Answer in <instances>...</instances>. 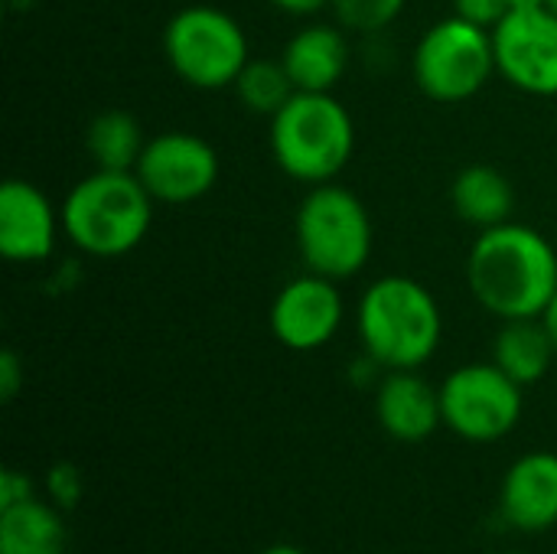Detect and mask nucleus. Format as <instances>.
Returning <instances> with one entry per match:
<instances>
[{
	"label": "nucleus",
	"mask_w": 557,
	"mask_h": 554,
	"mask_svg": "<svg viewBox=\"0 0 557 554\" xmlns=\"http://www.w3.org/2000/svg\"><path fill=\"white\" fill-rule=\"evenodd\" d=\"M375 418L392 441L421 444L444 424L441 389L418 376V369L385 372L375 389Z\"/></svg>",
	"instance_id": "obj_13"
},
{
	"label": "nucleus",
	"mask_w": 557,
	"mask_h": 554,
	"mask_svg": "<svg viewBox=\"0 0 557 554\" xmlns=\"http://www.w3.org/2000/svg\"><path fill=\"white\" fill-rule=\"evenodd\" d=\"M62 232V209L29 180L0 186V255L16 264L46 261Z\"/></svg>",
	"instance_id": "obj_12"
},
{
	"label": "nucleus",
	"mask_w": 557,
	"mask_h": 554,
	"mask_svg": "<svg viewBox=\"0 0 557 554\" xmlns=\"http://www.w3.org/2000/svg\"><path fill=\"white\" fill-rule=\"evenodd\" d=\"M261 554H307L304 549H297V545H271L268 552Z\"/></svg>",
	"instance_id": "obj_29"
},
{
	"label": "nucleus",
	"mask_w": 557,
	"mask_h": 554,
	"mask_svg": "<svg viewBox=\"0 0 557 554\" xmlns=\"http://www.w3.org/2000/svg\"><path fill=\"white\" fill-rule=\"evenodd\" d=\"M356 150V121L333 91H294L271 118V157L297 183H333Z\"/></svg>",
	"instance_id": "obj_4"
},
{
	"label": "nucleus",
	"mask_w": 557,
	"mask_h": 554,
	"mask_svg": "<svg viewBox=\"0 0 557 554\" xmlns=\"http://www.w3.org/2000/svg\"><path fill=\"white\" fill-rule=\"evenodd\" d=\"M65 519L55 503L26 500L0 509V554H65Z\"/></svg>",
	"instance_id": "obj_17"
},
{
	"label": "nucleus",
	"mask_w": 557,
	"mask_h": 554,
	"mask_svg": "<svg viewBox=\"0 0 557 554\" xmlns=\"http://www.w3.org/2000/svg\"><path fill=\"white\" fill-rule=\"evenodd\" d=\"M496 554H525V552H496Z\"/></svg>",
	"instance_id": "obj_31"
},
{
	"label": "nucleus",
	"mask_w": 557,
	"mask_h": 554,
	"mask_svg": "<svg viewBox=\"0 0 557 554\" xmlns=\"http://www.w3.org/2000/svg\"><path fill=\"white\" fill-rule=\"evenodd\" d=\"M467 284L476 304L506 320H535L557 294L555 245L532 225L483 229L467 255Z\"/></svg>",
	"instance_id": "obj_1"
},
{
	"label": "nucleus",
	"mask_w": 557,
	"mask_h": 554,
	"mask_svg": "<svg viewBox=\"0 0 557 554\" xmlns=\"http://www.w3.org/2000/svg\"><path fill=\"white\" fill-rule=\"evenodd\" d=\"M411 72L418 88L441 104L470 101L496 75L493 29L463 16L437 20L414 46Z\"/></svg>",
	"instance_id": "obj_7"
},
{
	"label": "nucleus",
	"mask_w": 557,
	"mask_h": 554,
	"mask_svg": "<svg viewBox=\"0 0 557 554\" xmlns=\"http://www.w3.org/2000/svg\"><path fill=\"white\" fill-rule=\"evenodd\" d=\"M20 385H23V366L13 349H3L0 353V398L10 402L20 392Z\"/></svg>",
	"instance_id": "obj_25"
},
{
	"label": "nucleus",
	"mask_w": 557,
	"mask_h": 554,
	"mask_svg": "<svg viewBox=\"0 0 557 554\" xmlns=\"http://www.w3.org/2000/svg\"><path fill=\"white\" fill-rule=\"evenodd\" d=\"M548 7V0H509V10H539Z\"/></svg>",
	"instance_id": "obj_28"
},
{
	"label": "nucleus",
	"mask_w": 557,
	"mask_h": 554,
	"mask_svg": "<svg viewBox=\"0 0 557 554\" xmlns=\"http://www.w3.org/2000/svg\"><path fill=\"white\" fill-rule=\"evenodd\" d=\"M36 493H33V480L26 477V473H20V470H3L0 473V509H7V506H16V503H26V500H33Z\"/></svg>",
	"instance_id": "obj_24"
},
{
	"label": "nucleus",
	"mask_w": 557,
	"mask_h": 554,
	"mask_svg": "<svg viewBox=\"0 0 557 554\" xmlns=\"http://www.w3.org/2000/svg\"><path fill=\"white\" fill-rule=\"evenodd\" d=\"M153 202L134 170H95L65 193L62 235L91 258H121L147 238Z\"/></svg>",
	"instance_id": "obj_3"
},
{
	"label": "nucleus",
	"mask_w": 557,
	"mask_h": 554,
	"mask_svg": "<svg viewBox=\"0 0 557 554\" xmlns=\"http://www.w3.org/2000/svg\"><path fill=\"white\" fill-rule=\"evenodd\" d=\"M147 137L140 121L121 108L101 111L85 131V150L95 160V170H134Z\"/></svg>",
	"instance_id": "obj_19"
},
{
	"label": "nucleus",
	"mask_w": 557,
	"mask_h": 554,
	"mask_svg": "<svg viewBox=\"0 0 557 554\" xmlns=\"http://www.w3.org/2000/svg\"><path fill=\"white\" fill-rule=\"evenodd\" d=\"M281 13H290V16H313L320 13L323 7H330V0H271Z\"/></svg>",
	"instance_id": "obj_26"
},
{
	"label": "nucleus",
	"mask_w": 557,
	"mask_h": 554,
	"mask_svg": "<svg viewBox=\"0 0 557 554\" xmlns=\"http://www.w3.org/2000/svg\"><path fill=\"white\" fill-rule=\"evenodd\" d=\"M163 52L170 69L202 91L232 88L251 59L242 23L209 3H193L170 16L163 29Z\"/></svg>",
	"instance_id": "obj_6"
},
{
	"label": "nucleus",
	"mask_w": 557,
	"mask_h": 554,
	"mask_svg": "<svg viewBox=\"0 0 557 554\" xmlns=\"http://www.w3.org/2000/svg\"><path fill=\"white\" fill-rule=\"evenodd\" d=\"M557 349L548 336V327L542 323V317L535 320H506L503 330L493 340V362L516 379L522 389L535 385L548 376L552 362H555Z\"/></svg>",
	"instance_id": "obj_18"
},
{
	"label": "nucleus",
	"mask_w": 557,
	"mask_h": 554,
	"mask_svg": "<svg viewBox=\"0 0 557 554\" xmlns=\"http://www.w3.org/2000/svg\"><path fill=\"white\" fill-rule=\"evenodd\" d=\"M522 385L493 359L460 366L441 385L444 424L470 444H493L512 434L522 421Z\"/></svg>",
	"instance_id": "obj_8"
},
{
	"label": "nucleus",
	"mask_w": 557,
	"mask_h": 554,
	"mask_svg": "<svg viewBox=\"0 0 557 554\" xmlns=\"http://www.w3.org/2000/svg\"><path fill=\"white\" fill-rule=\"evenodd\" d=\"M281 62L290 82L297 85V91H333L349 69L346 33L333 23L300 26L287 39Z\"/></svg>",
	"instance_id": "obj_15"
},
{
	"label": "nucleus",
	"mask_w": 557,
	"mask_h": 554,
	"mask_svg": "<svg viewBox=\"0 0 557 554\" xmlns=\"http://www.w3.org/2000/svg\"><path fill=\"white\" fill-rule=\"evenodd\" d=\"M294 235L307 271L333 281L356 278L369 264L375 245L366 202L336 180L307 189L297 206Z\"/></svg>",
	"instance_id": "obj_5"
},
{
	"label": "nucleus",
	"mask_w": 557,
	"mask_h": 554,
	"mask_svg": "<svg viewBox=\"0 0 557 554\" xmlns=\"http://www.w3.org/2000/svg\"><path fill=\"white\" fill-rule=\"evenodd\" d=\"M134 173L157 202L186 206L212 193L219 180V153L193 131H163L147 140Z\"/></svg>",
	"instance_id": "obj_10"
},
{
	"label": "nucleus",
	"mask_w": 557,
	"mask_h": 554,
	"mask_svg": "<svg viewBox=\"0 0 557 554\" xmlns=\"http://www.w3.org/2000/svg\"><path fill=\"white\" fill-rule=\"evenodd\" d=\"M232 88L251 114L264 118H274L297 91L281 59H248Z\"/></svg>",
	"instance_id": "obj_20"
},
{
	"label": "nucleus",
	"mask_w": 557,
	"mask_h": 554,
	"mask_svg": "<svg viewBox=\"0 0 557 554\" xmlns=\"http://www.w3.org/2000/svg\"><path fill=\"white\" fill-rule=\"evenodd\" d=\"M499 513L519 532H545L557 526V454H522L503 477Z\"/></svg>",
	"instance_id": "obj_14"
},
{
	"label": "nucleus",
	"mask_w": 557,
	"mask_h": 554,
	"mask_svg": "<svg viewBox=\"0 0 557 554\" xmlns=\"http://www.w3.org/2000/svg\"><path fill=\"white\" fill-rule=\"evenodd\" d=\"M356 333L362 353L385 372L421 369L441 346L444 317L434 294L421 281L408 274H385L362 291L356 307Z\"/></svg>",
	"instance_id": "obj_2"
},
{
	"label": "nucleus",
	"mask_w": 557,
	"mask_h": 554,
	"mask_svg": "<svg viewBox=\"0 0 557 554\" xmlns=\"http://www.w3.org/2000/svg\"><path fill=\"white\" fill-rule=\"evenodd\" d=\"M548 10H555L557 13V0H548Z\"/></svg>",
	"instance_id": "obj_30"
},
{
	"label": "nucleus",
	"mask_w": 557,
	"mask_h": 554,
	"mask_svg": "<svg viewBox=\"0 0 557 554\" xmlns=\"http://www.w3.org/2000/svg\"><path fill=\"white\" fill-rule=\"evenodd\" d=\"M450 202H454V212L467 225H476L483 232V229H493V225H503L512 219L516 189H512L509 176L499 173L496 167L470 163L454 176Z\"/></svg>",
	"instance_id": "obj_16"
},
{
	"label": "nucleus",
	"mask_w": 557,
	"mask_h": 554,
	"mask_svg": "<svg viewBox=\"0 0 557 554\" xmlns=\"http://www.w3.org/2000/svg\"><path fill=\"white\" fill-rule=\"evenodd\" d=\"M496 72L519 91L535 98L557 95V13L509 10L493 26Z\"/></svg>",
	"instance_id": "obj_9"
},
{
	"label": "nucleus",
	"mask_w": 557,
	"mask_h": 554,
	"mask_svg": "<svg viewBox=\"0 0 557 554\" xmlns=\"http://www.w3.org/2000/svg\"><path fill=\"white\" fill-rule=\"evenodd\" d=\"M542 323L548 327V336H552V343H555V349H557V294L552 297L548 310L542 313Z\"/></svg>",
	"instance_id": "obj_27"
},
{
	"label": "nucleus",
	"mask_w": 557,
	"mask_h": 554,
	"mask_svg": "<svg viewBox=\"0 0 557 554\" xmlns=\"http://www.w3.org/2000/svg\"><path fill=\"white\" fill-rule=\"evenodd\" d=\"M46 496L49 503H55L62 513L65 509H75L78 500H82V473L75 464H55L49 473H46Z\"/></svg>",
	"instance_id": "obj_22"
},
{
	"label": "nucleus",
	"mask_w": 557,
	"mask_h": 554,
	"mask_svg": "<svg viewBox=\"0 0 557 554\" xmlns=\"http://www.w3.org/2000/svg\"><path fill=\"white\" fill-rule=\"evenodd\" d=\"M454 13L493 29L509 13V0H454Z\"/></svg>",
	"instance_id": "obj_23"
},
{
	"label": "nucleus",
	"mask_w": 557,
	"mask_h": 554,
	"mask_svg": "<svg viewBox=\"0 0 557 554\" xmlns=\"http://www.w3.org/2000/svg\"><path fill=\"white\" fill-rule=\"evenodd\" d=\"M408 0H330V10L343 29L352 33H382L401 13Z\"/></svg>",
	"instance_id": "obj_21"
},
{
	"label": "nucleus",
	"mask_w": 557,
	"mask_h": 554,
	"mask_svg": "<svg viewBox=\"0 0 557 554\" xmlns=\"http://www.w3.org/2000/svg\"><path fill=\"white\" fill-rule=\"evenodd\" d=\"M343 317H346V304L336 281L307 271L277 291L268 323L284 349L313 353L333 343V336L343 327Z\"/></svg>",
	"instance_id": "obj_11"
}]
</instances>
